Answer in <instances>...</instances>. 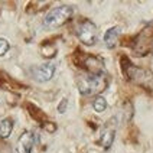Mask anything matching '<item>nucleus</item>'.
Wrapping results in <instances>:
<instances>
[{
  "label": "nucleus",
  "instance_id": "obj_5",
  "mask_svg": "<svg viewBox=\"0 0 153 153\" xmlns=\"http://www.w3.org/2000/svg\"><path fill=\"white\" fill-rule=\"evenodd\" d=\"M55 74V64L53 62H46L42 64L39 67H35L32 69V75L36 81L39 82H45V81H49Z\"/></svg>",
  "mask_w": 153,
  "mask_h": 153
},
{
  "label": "nucleus",
  "instance_id": "obj_3",
  "mask_svg": "<svg viewBox=\"0 0 153 153\" xmlns=\"http://www.w3.org/2000/svg\"><path fill=\"white\" fill-rule=\"evenodd\" d=\"M72 9L69 6H59V7H55L48 12V15L43 19V26L46 29H55V27H59L64 23H67L71 16H72Z\"/></svg>",
  "mask_w": 153,
  "mask_h": 153
},
{
  "label": "nucleus",
  "instance_id": "obj_4",
  "mask_svg": "<svg viewBox=\"0 0 153 153\" xmlns=\"http://www.w3.org/2000/svg\"><path fill=\"white\" fill-rule=\"evenodd\" d=\"M76 36L79 38V41L84 43V45H95L98 36H97V26L94 25L93 22L90 20H85L81 25L78 26V30H76Z\"/></svg>",
  "mask_w": 153,
  "mask_h": 153
},
{
  "label": "nucleus",
  "instance_id": "obj_13",
  "mask_svg": "<svg viewBox=\"0 0 153 153\" xmlns=\"http://www.w3.org/2000/svg\"><path fill=\"white\" fill-rule=\"evenodd\" d=\"M67 104H68V100L64 98V100L61 101V104L58 105V111H59V113H65V110H67Z\"/></svg>",
  "mask_w": 153,
  "mask_h": 153
},
{
  "label": "nucleus",
  "instance_id": "obj_11",
  "mask_svg": "<svg viewBox=\"0 0 153 153\" xmlns=\"http://www.w3.org/2000/svg\"><path fill=\"white\" fill-rule=\"evenodd\" d=\"M94 110L97 111V113H102V111L107 108V101H105V98H102V97H97L95 98V101L93 104Z\"/></svg>",
  "mask_w": 153,
  "mask_h": 153
},
{
  "label": "nucleus",
  "instance_id": "obj_12",
  "mask_svg": "<svg viewBox=\"0 0 153 153\" xmlns=\"http://www.w3.org/2000/svg\"><path fill=\"white\" fill-rule=\"evenodd\" d=\"M10 49V45L6 39H3V38H0V56H3L6 52Z\"/></svg>",
  "mask_w": 153,
  "mask_h": 153
},
{
  "label": "nucleus",
  "instance_id": "obj_1",
  "mask_svg": "<svg viewBox=\"0 0 153 153\" xmlns=\"http://www.w3.org/2000/svg\"><path fill=\"white\" fill-rule=\"evenodd\" d=\"M110 84L108 76L104 74H85L78 78V90L84 95L102 93Z\"/></svg>",
  "mask_w": 153,
  "mask_h": 153
},
{
  "label": "nucleus",
  "instance_id": "obj_8",
  "mask_svg": "<svg viewBox=\"0 0 153 153\" xmlns=\"http://www.w3.org/2000/svg\"><path fill=\"white\" fill-rule=\"evenodd\" d=\"M35 143V136L32 131H25L17 140V153H30Z\"/></svg>",
  "mask_w": 153,
  "mask_h": 153
},
{
  "label": "nucleus",
  "instance_id": "obj_10",
  "mask_svg": "<svg viewBox=\"0 0 153 153\" xmlns=\"http://www.w3.org/2000/svg\"><path fill=\"white\" fill-rule=\"evenodd\" d=\"M13 130V121L10 119H3L0 121V137L1 139H7L12 134Z\"/></svg>",
  "mask_w": 153,
  "mask_h": 153
},
{
  "label": "nucleus",
  "instance_id": "obj_7",
  "mask_svg": "<svg viewBox=\"0 0 153 153\" xmlns=\"http://www.w3.org/2000/svg\"><path fill=\"white\" fill-rule=\"evenodd\" d=\"M114 134H116V119H111L110 121L105 123V126L102 128L101 137H100L98 143H100L104 149H108V147L113 145Z\"/></svg>",
  "mask_w": 153,
  "mask_h": 153
},
{
  "label": "nucleus",
  "instance_id": "obj_9",
  "mask_svg": "<svg viewBox=\"0 0 153 153\" xmlns=\"http://www.w3.org/2000/svg\"><path fill=\"white\" fill-rule=\"evenodd\" d=\"M120 33H121V29H120L119 26H114V27L108 29L105 32V35H104V42H105V45L108 48H114L116 43H117V39H119Z\"/></svg>",
  "mask_w": 153,
  "mask_h": 153
},
{
  "label": "nucleus",
  "instance_id": "obj_6",
  "mask_svg": "<svg viewBox=\"0 0 153 153\" xmlns=\"http://www.w3.org/2000/svg\"><path fill=\"white\" fill-rule=\"evenodd\" d=\"M81 67L88 71V74H101L104 68V62L101 58L94 56V55H84Z\"/></svg>",
  "mask_w": 153,
  "mask_h": 153
},
{
  "label": "nucleus",
  "instance_id": "obj_2",
  "mask_svg": "<svg viewBox=\"0 0 153 153\" xmlns=\"http://www.w3.org/2000/svg\"><path fill=\"white\" fill-rule=\"evenodd\" d=\"M123 71H124V74L127 75V78L130 81L137 82L139 85H142L145 88H149V90L153 87V75L150 71L134 67L127 59H124V68H123Z\"/></svg>",
  "mask_w": 153,
  "mask_h": 153
}]
</instances>
